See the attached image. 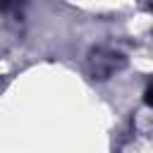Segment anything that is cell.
Listing matches in <instances>:
<instances>
[{
  "instance_id": "1",
  "label": "cell",
  "mask_w": 153,
  "mask_h": 153,
  "mask_svg": "<svg viewBox=\"0 0 153 153\" xmlns=\"http://www.w3.org/2000/svg\"><path fill=\"white\" fill-rule=\"evenodd\" d=\"M122 55L120 53H112V50H108V53H103V50H96L93 55H91V67H93V76H98V79H105V76H110L115 69H120L122 67Z\"/></svg>"
},
{
  "instance_id": "2",
  "label": "cell",
  "mask_w": 153,
  "mask_h": 153,
  "mask_svg": "<svg viewBox=\"0 0 153 153\" xmlns=\"http://www.w3.org/2000/svg\"><path fill=\"white\" fill-rule=\"evenodd\" d=\"M17 2H19V0H0V10H2V12H7V10H10V7H14Z\"/></svg>"
}]
</instances>
